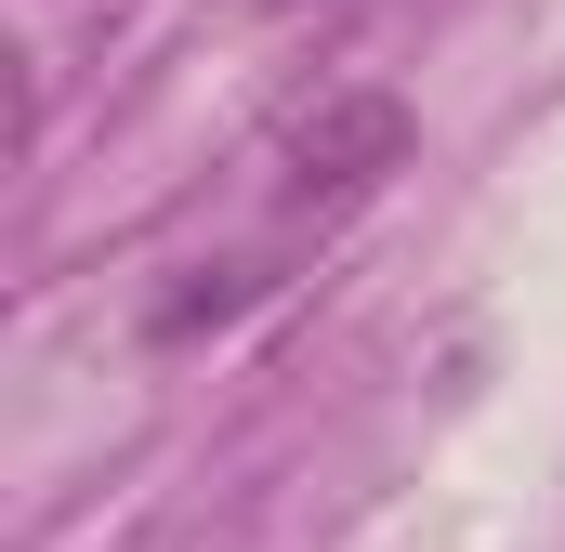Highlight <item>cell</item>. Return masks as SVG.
<instances>
[{
    "label": "cell",
    "instance_id": "cell-1",
    "mask_svg": "<svg viewBox=\"0 0 565 552\" xmlns=\"http://www.w3.org/2000/svg\"><path fill=\"white\" fill-rule=\"evenodd\" d=\"M408 171V106L395 93H329L302 132H289L277 158V198L302 211V224H329V211H355V198H382Z\"/></svg>",
    "mask_w": 565,
    "mask_h": 552
},
{
    "label": "cell",
    "instance_id": "cell-2",
    "mask_svg": "<svg viewBox=\"0 0 565 552\" xmlns=\"http://www.w3.org/2000/svg\"><path fill=\"white\" fill-rule=\"evenodd\" d=\"M264 289H277L264 264H198V289H171V302H158L145 329H158V342H198V329H224V316H250Z\"/></svg>",
    "mask_w": 565,
    "mask_h": 552
}]
</instances>
